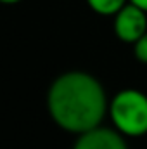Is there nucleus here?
I'll return each instance as SVG.
<instances>
[{
	"mask_svg": "<svg viewBox=\"0 0 147 149\" xmlns=\"http://www.w3.org/2000/svg\"><path fill=\"white\" fill-rule=\"evenodd\" d=\"M133 56L139 63L147 64V31L133 43Z\"/></svg>",
	"mask_w": 147,
	"mask_h": 149,
	"instance_id": "obj_6",
	"label": "nucleus"
},
{
	"mask_svg": "<svg viewBox=\"0 0 147 149\" xmlns=\"http://www.w3.org/2000/svg\"><path fill=\"white\" fill-rule=\"evenodd\" d=\"M49 114L69 134H83L99 127L109 111L102 83L85 71L59 74L47 94Z\"/></svg>",
	"mask_w": 147,
	"mask_h": 149,
	"instance_id": "obj_1",
	"label": "nucleus"
},
{
	"mask_svg": "<svg viewBox=\"0 0 147 149\" xmlns=\"http://www.w3.org/2000/svg\"><path fill=\"white\" fill-rule=\"evenodd\" d=\"M111 121L125 137L147 134V95L137 88L119 90L109 102Z\"/></svg>",
	"mask_w": 147,
	"mask_h": 149,
	"instance_id": "obj_2",
	"label": "nucleus"
},
{
	"mask_svg": "<svg viewBox=\"0 0 147 149\" xmlns=\"http://www.w3.org/2000/svg\"><path fill=\"white\" fill-rule=\"evenodd\" d=\"M128 2H132V3H135L137 7H140V9H144L147 12V0H128Z\"/></svg>",
	"mask_w": 147,
	"mask_h": 149,
	"instance_id": "obj_7",
	"label": "nucleus"
},
{
	"mask_svg": "<svg viewBox=\"0 0 147 149\" xmlns=\"http://www.w3.org/2000/svg\"><path fill=\"white\" fill-rule=\"evenodd\" d=\"M112 28L116 37L125 43H135L147 31V12L128 2L114 14Z\"/></svg>",
	"mask_w": 147,
	"mask_h": 149,
	"instance_id": "obj_3",
	"label": "nucleus"
},
{
	"mask_svg": "<svg viewBox=\"0 0 147 149\" xmlns=\"http://www.w3.org/2000/svg\"><path fill=\"white\" fill-rule=\"evenodd\" d=\"M73 149H128L125 135L116 128L95 127L78 135Z\"/></svg>",
	"mask_w": 147,
	"mask_h": 149,
	"instance_id": "obj_4",
	"label": "nucleus"
},
{
	"mask_svg": "<svg viewBox=\"0 0 147 149\" xmlns=\"http://www.w3.org/2000/svg\"><path fill=\"white\" fill-rule=\"evenodd\" d=\"M88 7L101 16H114L121 7L128 3V0H87Z\"/></svg>",
	"mask_w": 147,
	"mask_h": 149,
	"instance_id": "obj_5",
	"label": "nucleus"
},
{
	"mask_svg": "<svg viewBox=\"0 0 147 149\" xmlns=\"http://www.w3.org/2000/svg\"><path fill=\"white\" fill-rule=\"evenodd\" d=\"M3 3H17V2H21V0H2Z\"/></svg>",
	"mask_w": 147,
	"mask_h": 149,
	"instance_id": "obj_8",
	"label": "nucleus"
}]
</instances>
